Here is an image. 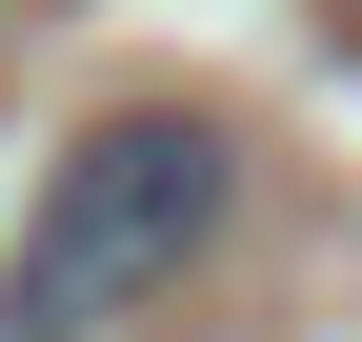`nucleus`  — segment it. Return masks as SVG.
I'll list each match as a JSON object with an SVG mask.
<instances>
[{
	"label": "nucleus",
	"instance_id": "f257e3e1",
	"mask_svg": "<svg viewBox=\"0 0 362 342\" xmlns=\"http://www.w3.org/2000/svg\"><path fill=\"white\" fill-rule=\"evenodd\" d=\"M221 222H242V141H221L202 101L101 121V141L61 161V201H40L21 282H0V342H101V322H141V302L202 262Z\"/></svg>",
	"mask_w": 362,
	"mask_h": 342
}]
</instances>
